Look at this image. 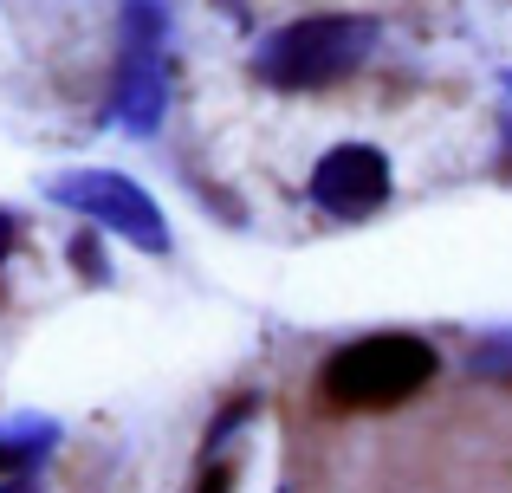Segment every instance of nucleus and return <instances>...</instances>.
<instances>
[{
    "label": "nucleus",
    "instance_id": "1",
    "mask_svg": "<svg viewBox=\"0 0 512 493\" xmlns=\"http://www.w3.org/2000/svg\"><path fill=\"white\" fill-rule=\"evenodd\" d=\"M376 46V20L363 13H312V20H292L279 33L260 39L253 52V72L273 91H325L350 78Z\"/></svg>",
    "mask_w": 512,
    "mask_h": 493
},
{
    "label": "nucleus",
    "instance_id": "2",
    "mask_svg": "<svg viewBox=\"0 0 512 493\" xmlns=\"http://www.w3.org/2000/svg\"><path fill=\"white\" fill-rule=\"evenodd\" d=\"M435 370L441 364L422 338H409V331H370V338L331 351L325 390H331V403H344V409H396V403H409Z\"/></svg>",
    "mask_w": 512,
    "mask_h": 493
},
{
    "label": "nucleus",
    "instance_id": "3",
    "mask_svg": "<svg viewBox=\"0 0 512 493\" xmlns=\"http://www.w3.org/2000/svg\"><path fill=\"white\" fill-rule=\"evenodd\" d=\"M46 195H52V202H65L72 215H91L98 228L124 234L130 247L169 253V221H163V208H156L130 176H117V169H72V176H52Z\"/></svg>",
    "mask_w": 512,
    "mask_h": 493
},
{
    "label": "nucleus",
    "instance_id": "4",
    "mask_svg": "<svg viewBox=\"0 0 512 493\" xmlns=\"http://www.w3.org/2000/svg\"><path fill=\"white\" fill-rule=\"evenodd\" d=\"M312 202L338 221H363L389 202V156L376 143H338L312 169Z\"/></svg>",
    "mask_w": 512,
    "mask_h": 493
},
{
    "label": "nucleus",
    "instance_id": "5",
    "mask_svg": "<svg viewBox=\"0 0 512 493\" xmlns=\"http://www.w3.org/2000/svg\"><path fill=\"white\" fill-rule=\"evenodd\" d=\"M169 104V65L156 46H124V65H117V124L130 137H156Z\"/></svg>",
    "mask_w": 512,
    "mask_h": 493
},
{
    "label": "nucleus",
    "instance_id": "6",
    "mask_svg": "<svg viewBox=\"0 0 512 493\" xmlns=\"http://www.w3.org/2000/svg\"><path fill=\"white\" fill-rule=\"evenodd\" d=\"M52 442H59V429H52V422H26V429L0 435V474H26Z\"/></svg>",
    "mask_w": 512,
    "mask_h": 493
},
{
    "label": "nucleus",
    "instance_id": "7",
    "mask_svg": "<svg viewBox=\"0 0 512 493\" xmlns=\"http://www.w3.org/2000/svg\"><path fill=\"white\" fill-rule=\"evenodd\" d=\"M195 493H234V468H227V461H221V468H208Z\"/></svg>",
    "mask_w": 512,
    "mask_h": 493
},
{
    "label": "nucleus",
    "instance_id": "8",
    "mask_svg": "<svg viewBox=\"0 0 512 493\" xmlns=\"http://www.w3.org/2000/svg\"><path fill=\"white\" fill-rule=\"evenodd\" d=\"M13 234H20V228H13V215H0V260H7V247H13Z\"/></svg>",
    "mask_w": 512,
    "mask_h": 493
},
{
    "label": "nucleus",
    "instance_id": "9",
    "mask_svg": "<svg viewBox=\"0 0 512 493\" xmlns=\"http://www.w3.org/2000/svg\"><path fill=\"white\" fill-rule=\"evenodd\" d=\"M0 493H39V487H33V481H7Z\"/></svg>",
    "mask_w": 512,
    "mask_h": 493
}]
</instances>
